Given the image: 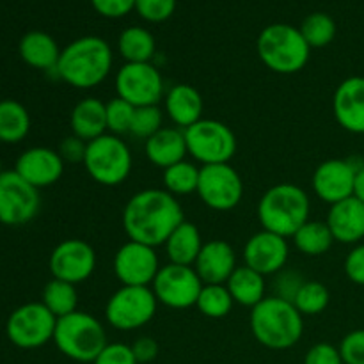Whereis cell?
I'll return each instance as SVG.
<instances>
[{
  "instance_id": "1",
  "label": "cell",
  "mask_w": 364,
  "mask_h": 364,
  "mask_svg": "<svg viewBox=\"0 0 364 364\" xmlns=\"http://www.w3.org/2000/svg\"><path fill=\"white\" fill-rule=\"evenodd\" d=\"M185 220L178 198L164 188H144L132 196L123 208V230L128 240L160 247Z\"/></svg>"
},
{
  "instance_id": "2",
  "label": "cell",
  "mask_w": 364,
  "mask_h": 364,
  "mask_svg": "<svg viewBox=\"0 0 364 364\" xmlns=\"http://www.w3.org/2000/svg\"><path fill=\"white\" fill-rule=\"evenodd\" d=\"M114 55L109 43L98 36H84L60 50L55 77L75 89H95L109 78Z\"/></svg>"
},
{
  "instance_id": "3",
  "label": "cell",
  "mask_w": 364,
  "mask_h": 364,
  "mask_svg": "<svg viewBox=\"0 0 364 364\" xmlns=\"http://www.w3.org/2000/svg\"><path fill=\"white\" fill-rule=\"evenodd\" d=\"M249 326L259 345L269 350H288L304 334V316L297 311L294 302L270 295L251 309Z\"/></svg>"
},
{
  "instance_id": "4",
  "label": "cell",
  "mask_w": 364,
  "mask_h": 364,
  "mask_svg": "<svg viewBox=\"0 0 364 364\" xmlns=\"http://www.w3.org/2000/svg\"><path fill=\"white\" fill-rule=\"evenodd\" d=\"M309 212L308 192L290 181L267 188L258 203V220L263 230L284 238H291L308 223Z\"/></svg>"
},
{
  "instance_id": "5",
  "label": "cell",
  "mask_w": 364,
  "mask_h": 364,
  "mask_svg": "<svg viewBox=\"0 0 364 364\" xmlns=\"http://www.w3.org/2000/svg\"><path fill=\"white\" fill-rule=\"evenodd\" d=\"M256 50L262 63L279 75L299 73L311 55L301 28L288 23H272L263 28L256 41Z\"/></svg>"
},
{
  "instance_id": "6",
  "label": "cell",
  "mask_w": 364,
  "mask_h": 364,
  "mask_svg": "<svg viewBox=\"0 0 364 364\" xmlns=\"http://www.w3.org/2000/svg\"><path fill=\"white\" fill-rule=\"evenodd\" d=\"M53 343L63 355L75 363H95L107 347V331L96 316L85 311L57 318Z\"/></svg>"
},
{
  "instance_id": "7",
  "label": "cell",
  "mask_w": 364,
  "mask_h": 364,
  "mask_svg": "<svg viewBox=\"0 0 364 364\" xmlns=\"http://www.w3.org/2000/svg\"><path fill=\"white\" fill-rule=\"evenodd\" d=\"M82 164L98 185L117 187L130 176L134 159L130 148L119 135L103 134L102 137L87 142Z\"/></svg>"
},
{
  "instance_id": "8",
  "label": "cell",
  "mask_w": 364,
  "mask_h": 364,
  "mask_svg": "<svg viewBox=\"0 0 364 364\" xmlns=\"http://www.w3.org/2000/svg\"><path fill=\"white\" fill-rule=\"evenodd\" d=\"M183 134L188 155L199 166L230 164L237 153V135L223 121L203 117Z\"/></svg>"
},
{
  "instance_id": "9",
  "label": "cell",
  "mask_w": 364,
  "mask_h": 364,
  "mask_svg": "<svg viewBox=\"0 0 364 364\" xmlns=\"http://www.w3.org/2000/svg\"><path fill=\"white\" fill-rule=\"evenodd\" d=\"M159 301L151 287H121L105 304V320L112 329L130 333L148 326L156 315Z\"/></svg>"
},
{
  "instance_id": "10",
  "label": "cell",
  "mask_w": 364,
  "mask_h": 364,
  "mask_svg": "<svg viewBox=\"0 0 364 364\" xmlns=\"http://www.w3.org/2000/svg\"><path fill=\"white\" fill-rule=\"evenodd\" d=\"M57 318L39 302H27L14 309L6 322L7 340L21 350H36L53 341Z\"/></svg>"
},
{
  "instance_id": "11",
  "label": "cell",
  "mask_w": 364,
  "mask_h": 364,
  "mask_svg": "<svg viewBox=\"0 0 364 364\" xmlns=\"http://www.w3.org/2000/svg\"><path fill=\"white\" fill-rule=\"evenodd\" d=\"M114 85L117 98L124 100L135 109L159 105L166 96L164 77L153 63H124L117 70Z\"/></svg>"
},
{
  "instance_id": "12",
  "label": "cell",
  "mask_w": 364,
  "mask_h": 364,
  "mask_svg": "<svg viewBox=\"0 0 364 364\" xmlns=\"http://www.w3.org/2000/svg\"><path fill=\"white\" fill-rule=\"evenodd\" d=\"M196 194L210 210L230 212L244 198V181L231 164L201 166Z\"/></svg>"
},
{
  "instance_id": "13",
  "label": "cell",
  "mask_w": 364,
  "mask_h": 364,
  "mask_svg": "<svg viewBox=\"0 0 364 364\" xmlns=\"http://www.w3.org/2000/svg\"><path fill=\"white\" fill-rule=\"evenodd\" d=\"M41 208L39 191L25 181L16 171L0 174V224L9 228L25 226Z\"/></svg>"
},
{
  "instance_id": "14",
  "label": "cell",
  "mask_w": 364,
  "mask_h": 364,
  "mask_svg": "<svg viewBox=\"0 0 364 364\" xmlns=\"http://www.w3.org/2000/svg\"><path fill=\"white\" fill-rule=\"evenodd\" d=\"M151 290L159 304L171 309H188L198 302L203 281L199 279L194 267L167 263L160 267Z\"/></svg>"
},
{
  "instance_id": "15",
  "label": "cell",
  "mask_w": 364,
  "mask_h": 364,
  "mask_svg": "<svg viewBox=\"0 0 364 364\" xmlns=\"http://www.w3.org/2000/svg\"><path fill=\"white\" fill-rule=\"evenodd\" d=\"M96 263V251L89 242L80 238H66L50 252L48 269L53 279L66 281L77 287L95 274Z\"/></svg>"
},
{
  "instance_id": "16",
  "label": "cell",
  "mask_w": 364,
  "mask_h": 364,
  "mask_svg": "<svg viewBox=\"0 0 364 364\" xmlns=\"http://www.w3.org/2000/svg\"><path fill=\"white\" fill-rule=\"evenodd\" d=\"M112 270L121 287H151L160 270L155 247L128 240L114 255Z\"/></svg>"
},
{
  "instance_id": "17",
  "label": "cell",
  "mask_w": 364,
  "mask_h": 364,
  "mask_svg": "<svg viewBox=\"0 0 364 364\" xmlns=\"http://www.w3.org/2000/svg\"><path fill=\"white\" fill-rule=\"evenodd\" d=\"M361 164L352 159H329L318 164L311 176V187L316 198L329 206L352 198Z\"/></svg>"
},
{
  "instance_id": "18",
  "label": "cell",
  "mask_w": 364,
  "mask_h": 364,
  "mask_svg": "<svg viewBox=\"0 0 364 364\" xmlns=\"http://www.w3.org/2000/svg\"><path fill=\"white\" fill-rule=\"evenodd\" d=\"M290 245L284 237L270 231H258L244 245V265L262 276H276L287 267Z\"/></svg>"
},
{
  "instance_id": "19",
  "label": "cell",
  "mask_w": 364,
  "mask_h": 364,
  "mask_svg": "<svg viewBox=\"0 0 364 364\" xmlns=\"http://www.w3.org/2000/svg\"><path fill=\"white\" fill-rule=\"evenodd\" d=\"M66 162L59 155L57 149L45 148V146H34L28 148L18 156L14 164V171L23 178L25 181L36 187L38 191L52 187L63 178Z\"/></svg>"
},
{
  "instance_id": "20",
  "label": "cell",
  "mask_w": 364,
  "mask_h": 364,
  "mask_svg": "<svg viewBox=\"0 0 364 364\" xmlns=\"http://www.w3.org/2000/svg\"><path fill=\"white\" fill-rule=\"evenodd\" d=\"M333 114L343 130L364 135V77H348L333 95Z\"/></svg>"
},
{
  "instance_id": "21",
  "label": "cell",
  "mask_w": 364,
  "mask_h": 364,
  "mask_svg": "<svg viewBox=\"0 0 364 364\" xmlns=\"http://www.w3.org/2000/svg\"><path fill=\"white\" fill-rule=\"evenodd\" d=\"M237 267V252L231 244L220 238L205 242L194 263L203 284H226Z\"/></svg>"
},
{
  "instance_id": "22",
  "label": "cell",
  "mask_w": 364,
  "mask_h": 364,
  "mask_svg": "<svg viewBox=\"0 0 364 364\" xmlns=\"http://www.w3.org/2000/svg\"><path fill=\"white\" fill-rule=\"evenodd\" d=\"M334 242L358 245L364 238V203L355 196L331 205L326 219Z\"/></svg>"
},
{
  "instance_id": "23",
  "label": "cell",
  "mask_w": 364,
  "mask_h": 364,
  "mask_svg": "<svg viewBox=\"0 0 364 364\" xmlns=\"http://www.w3.org/2000/svg\"><path fill=\"white\" fill-rule=\"evenodd\" d=\"M164 107L169 119L176 124V128L187 130L199 119H203V96L194 85L176 84L164 96Z\"/></svg>"
},
{
  "instance_id": "24",
  "label": "cell",
  "mask_w": 364,
  "mask_h": 364,
  "mask_svg": "<svg viewBox=\"0 0 364 364\" xmlns=\"http://www.w3.org/2000/svg\"><path fill=\"white\" fill-rule=\"evenodd\" d=\"M144 153L146 159L162 171L181 162L188 155L183 130L176 127H164L144 141Z\"/></svg>"
},
{
  "instance_id": "25",
  "label": "cell",
  "mask_w": 364,
  "mask_h": 364,
  "mask_svg": "<svg viewBox=\"0 0 364 364\" xmlns=\"http://www.w3.org/2000/svg\"><path fill=\"white\" fill-rule=\"evenodd\" d=\"M71 134L85 142L107 134V103L98 98H84L70 114Z\"/></svg>"
},
{
  "instance_id": "26",
  "label": "cell",
  "mask_w": 364,
  "mask_h": 364,
  "mask_svg": "<svg viewBox=\"0 0 364 364\" xmlns=\"http://www.w3.org/2000/svg\"><path fill=\"white\" fill-rule=\"evenodd\" d=\"M21 60L27 66L41 71L55 70L60 57V48L55 39L43 31H31L20 39L18 45Z\"/></svg>"
},
{
  "instance_id": "27",
  "label": "cell",
  "mask_w": 364,
  "mask_h": 364,
  "mask_svg": "<svg viewBox=\"0 0 364 364\" xmlns=\"http://www.w3.org/2000/svg\"><path fill=\"white\" fill-rule=\"evenodd\" d=\"M203 245H205V242H203L201 231L198 230V226L194 223H191V220H183L169 235L164 247H166V255L169 258V263L194 267Z\"/></svg>"
},
{
  "instance_id": "28",
  "label": "cell",
  "mask_w": 364,
  "mask_h": 364,
  "mask_svg": "<svg viewBox=\"0 0 364 364\" xmlns=\"http://www.w3.org/2000/svg\"><path fill=\"white\" fill-rule=\"evenodd\" d=\"M226 287L233 297L235 304H240L244 308L252 309L267 297L265 276L245 265L237 267V270L228 279Z\"/></svg>"
},
{
  "instance_id": "29",
  "label": "cell",
  "mask_w": 364,
  "mask_h": 364,
  "mask_svg": "<svg viewBox=\"0 0 364 364\" xmlns=\"http://www.w3.org/2000/svg\"><path fill=\"white\" fill-rule=\"evenodd\" d=\"M31 132V114L16 100H0V142L18 144Z\"/></svg>"
},
{
  "instance_id": "30",
  "label": "cell",
  "mask_w": 364,
  "mask_h": 364,
  "mask_svg": "<svg viewBox=\"0 0 364 364\" xmlns=\"http://www.w3.org/2000/svg\"><path fill=\"white\" fill-rule=\"evenodd\" d=\"M117 52L124 63H151L156 52L155 38L148 28L132 25L117 38Z\"/></svg>"
},
{
  "instance_id": "31",
  "label": "cell",
  "mask_w": 364,
  "mask_h": 364,
  "mask_svg": "<svg viewBox=\"0 0 364 364\" xmlns=\"http://www.w3.org/2000/svg\"><path fill=\"white\" fill-rule=\"evenodd\" d=\"M291 238H294V245L297 247V251L309 258L326 255L334 244V237L326 220L309 219Z\"/></svg>"
},
{
  "instance_id": "32",
  "label": "cell",
  "mask_w": 364,
  "mask_h": 364,
  "mask_svg": "<svg viewBox=\"0 0 364 364\" xmlns=\"http://www.w3.org/2000/svg\"><path fill=\"white\" fill-rule=\"evenodd\" d=\"M199 171H201V166H198L194 160H181V162L164 169L162 188L173 194L174 198L194 194L198 191Z\"/></svg>"
},
{
  "instance_id": "33",
  "label": "cell",
  "mask_w": 364,
  "mask_h": 364,
  "mask_svg": "<svg viewBox=\"0 0 364 364\" xmlns=\"http://www.w3.org/2000/svg\"><path fill=\"white\" fill-rule=\"evenodd\" d=\"M41 302L55 318L71 315L78 308L77 287L60 279H50L41 294Z\"/></svg>"
},
{
  "instance_id": "34",
  "label": "cell",
  "mask_w": 364,
  "mask_h": 364,
  "mask_svg": "<svg viewBox=\"0 0 364 364\" xmlns=\"http://www.w3.org/2000/svg\"><path fill=\"white\" fill-rule=\"evenodd\" d=\"M235 301L226 284H203L196 308L206 318H224L233 309Z\"/></svg>"
},
{
  "instance_id": "35",
  "label": "cell",
  "mask_w": 364,
  "mask_h": 364,
  "mask_svg": "<svg viewBox=\"0 0 364 364\" xmlns=\"http://www.w3.org/2000/svg\"><path fill=\"white\" fill-rule=\"evenodd\" d=\"M331 301V294L327 287L320 281H304L294 297V306L302 316L322 315Z\"/></svg>"
},
{
  "instance_id": "36",
  "label": "cell",
  "mask_w": 364,
  "mask_h": 364,
  "mask_svg": "<svg viewBox=\"0 0 364 364\" xmlns=\"http://www.w3.org/2000/svg\"><path fill=\"white\" fill-rule=\"evenodd\" d=\"M301 34L309 48H323L336 38V21L326 13H311L302 21Z\"/></svg>"
},
{
  "instance_id": "37",
  "label": "cell",
  "mask_w": 364,
  "mask_h": 364,
  "mask_svg": "<svg viewBox=\"0 0 364 364\" xmlns=\"http://www.w3.org/2000/svg\"><path fill=\"white\" fill-rule=\"evenodd\" d=\"M164 128V112L159 105L137 107L132 117L130 134L137 139L148 141L151 135Z\"/></svg>"
},
{
  "instance_id": "38",
  "label": "cell",
  "mask_w": 364,
  "mask_h": 364,
  "mask_svg": "<svg viewBox=\"0 0 364 364\" xmlns=\"http://www.w3.org/2000/svg\"><path fill=\"white\" fill-rule=\"evenodd\" d=\"M134 112L135 107L117 96L107 102V132L114 135L130 134Z\"/></svg>"
},
{
  "instance_id": "39",
  "label": "cell",
  "mask_w": 364,
  "mask_h": 364,
  "mask_svg": "<svg viewBox=\"0 0 364 364\" xmlns=\"http://www.w3.org/2000/svg\"><path fill=\"white\" fill-rule=\"evenodd\" d=\"M176 9V0H135V11L149 23L169 20Z\"/></svg>"
},
{
  "instance_id": "40",
  "label": "cell",
  "mask_w": 364,
  "mask_h": 364,
  "mask_svg": "<svg viewBox=\"0 0 364 364\" xmlns=\"http://www.w3.org/2000/svg\"><path fill=\"white\" fill-rule=\"evenodd\" d=\"M338 348L343 364H364V329L350 331Z\"/></svg>"
},
{
  "instance_id": "41",
  "label": "cell",
  "mask_w": 364,
  "mask_h": 364,
  "mask_svg": "<svg viewBox=\"0 0 364 364\" xmlns=\"http://www.w3.org/2000/svg\"><path fill=\"white\" fill-rule=\"evenodd\" d=\"M92 364H139L135 359L132 345L127 343H107Z\"/></svg>"
},
{
  "instance_id": "42",
  "label": "cell",
  "mask_w": 364,
  "mask_h": 364,
  "mask_svg": "<svg viewBox=\"0 0 364 364\" xmlns=\"http://www.w3.org/2000/svg\"><path fill=\"white\" fill-rule=\"evenodd\" d=\"M304 364H343L340 348L331 343H316L306 352Z\"/></svg>"
},
{
  "instance_id": "43",
  "label": "cell",
  "mask_w": 364,
  "mask_h": 364,
  "mask_svg": "<svg viewBox=\"0 0 364 364\" xmlns=\"http://www.w3.org/2000/svg\"><path fill=\"white\" fill-rule=\"evenodd\" d=\"M345 274L348 279L358 287H364V244H358L352 247L343 263Z\"/></svg>"
},
{
  "instance_id": "44",
  "label": "cell",
  "mask_w": 364,
  "mask_h": 364,
  "mask_svg": "<svg viewBox=\"0 0 364 364\" xmlns=\"http://www.w3.org/2000/svg\"><path fill=\"white\" fill-rule=\"evenodd\" d=\"M91 6L105 18H123L135 9V0H91Z\"/></svg>"
},
{
  "instance_id": "45",
  "label": "cell",
  "mask_w": 364,
  "mask_h": 364,
  "mask_svg": "<svg viewBox=\"0 0 364 364\" xmlns=\"http://www.w3.org/2000/svg\"><path fill=\"white\" fill-rule=\"evenodd\" d=\"M276 295L281 299H287V301H294V297L297 295L299 288L304 283V277L301 274L295 272H287V270H281L279 274H276Z\"/></svg>"
},
{
  "instance_id": "46",
  "label": "cell",
  "mask_w": 364,
  "mask_h": 364,
  "mask_svg": "<svg viewBox=\"0 0 364 364\" xmlns=\"http://www.w3.org/2000/svg\"><path fill=\"white\" fill-rule=\"evenodd\" d=\"M85 148H87V142L78 139L77 135L71 134L70 137H64L59 144V155L63 156L64 162L70 164H80L84 162L85 156Z\"/></svg>"
},
{
  "instance_id": "47",
  "label": "cell",
  "mask_w": 364,
  "mask_h": 364,
  "mask_svg": "<svg viewBox=\"0 0 364 364\" xmlns=\"http://www.w3.org/2000/svg\"><path fill=\"white\" fill-rule=\"evenodd\" d=\"M132 350H134V355L139 364H148L155 361L156 355H159V343L153 338L142 336L132 345Z\"/></svg>"
},
{
  "instance_id": "48",
  "label": "cell",
  "mask_w": 364,
  "mask_h": 364,
  "mask_svg": "<svg viewBox=\"0 0 364 364\" xmlns=\"http://www.w3.org/2000/svg\"><path fill=\"white\" fill-rule=\"evenodd\" d=\"M355 198H359L364 203V162L359 166L358 171V178H355Z\"/></svg>"
},
{
  "instance_id": "49",
  "label": "cell",
  "mask_w": 364,
  "mask_h": 364,
  "mask_svg": "<svg viewBox=\"0 0 364 364\" xmlns=\"http://www.w3.org/2000/svg\"><path fill=\"white\" fill-rule=\"evenodd\" d=\"M4 173V166H2V159H0V174Z\"/></svg>"
}]
</instances>
